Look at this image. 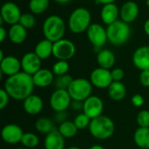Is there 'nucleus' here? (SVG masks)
<instances>
[{
    "label": "nucleus",
    "mask_w": 149,
    "mask_h": 149,
    "mask_svg": "<svg viewBox=\"0 0 149 149\" xmlns=\"http://www.w3.org/2000/svg\"><path fill=\"white\" fill-rule=\"evenodd\" d=\"M49 0H30L29 9L34 15H39L44 13L49 7Z\"/></svg>",
    "instance_id": "c85d7f7f"
},
{
    "label": "nucleus",
    "mask_w": 149,
    "mask_h": 149,
    "mask_svg": "<svg viewBox=\"0 0 149 149\" xmlns=\"http://www.w3.org/2000/svg\"><path fill=\"white\" fill-rule=\"evenodd\" d=\"M24 134L21 127L17 124H7L1 130V137L3 141L10 145L21 142Z\"/></svg>",
    "instance_id": "ddd939ff"
},
{
    "label": "nucleus",
    "mask_w": 149,
    "mask_h": 149,
    "mask_svg": "<svg viewBox=\"0 0 149 149\" xmlns=\"http://www.w3.org/2000/svg\"><path fill=\"white\" fill-rule=\"evenodd\" d=\"M111 73L113 81H122L125 77V72L122 68H114L111 71Z\"/></svg>",
    "instance_id": "e433bc0d"
},
{
    "label": "nucleus",
    "mask_w": 149,
    "mask_h": 149,
    "mask_svg": "<svg viewBox=\"0 0 149 149\" xmlns=\"http://www.w3.org/2000/svg\"><path fill=\"white\" fill-rule=\"evenodd\" d=\"M16 149H27V148H16Z\"/></svg>",
    "instance_id": "09e8293b"
},
{
    "label": "nucleus",
    "mask_w": 149,
    "mask_h": 149,
    "mask_svg": "<svg viewBox=\"0 0 149 149\" xmlns=\"http://www.w3.org/2000/svg\"><path fill=\"white\" fill-rule=\"evenodd\" d=\"M88 128L93 138L100 141H104L113 135L115 125L111 118L102 114L95 119H93Z\"/></svg>",
    "instance_id": "f03ea898"
},
{
    "label": "nucleus",
    "mask_w": 149,
    "mask_h": 149,
    "mask_svg": "<svg viewBox=\"0 0 149 149\" xmlns=\"http://www.w3.org/2000/svg\"><path fill=\"white\" fill-rule=\"evenodd\" d=\"M65 31V24L61 17L58 15H51L44 21L43 34L46 39L55 43L63 38Z\"/></svg>",
    "instance_id": "7ed1b4c3"
},
{
    "label": "nucleus",
    "mask_w": 149,
    "mask_h": 149,
    "mask_svg": "<svg viewBox=\"0 0 149 149\" xmlns=\"http://www.w3.org/2000/svg\"><path fill=\"white\" fill-rule=\"evenodd\" d=\"M72 107L73 110H83V102L81 101H75V100H72Z\"/></svg>",
    "instance_id": "ea45409f"
},
{
    "label": "nucleus",
    "mask_w": 149,
    "mask_h": 149,
    "mask_svg": "<svg viewBox=\"0 0 149 149\" xmlns=\"http://www.w3.org/2000/svg\"><path fill=\"white\" fill-rule=\"evenodd\" d=\"M90 81L93 86L99 89H105L108 88L113 80L110 70L98 67L91 72Z\"/></svg>",
    "instance_id": "9b49d317"
},
{
    "label": "nucleus",
    "mask_w": 149,
    "mask_h": 149,
    "mask_svg": "<svg viewBox=\"0 0 149 149\" xmlns=\"http://www.w3.org/2000/svg\"><path fill=\"white\" fill-rule=\"evenodd\" d=\"M67 149H81V148H78V147H71V148H68Z\"/></svg>",
    "instance_id": "49530a36"
},
{
    "label": "nucleus",
    "mask_w": 149,
    "mask_h": 149,
    "mask_svg": "<svg viewBox=\"0 0 149 149\" xmlns=\"http://www.w3.org/2000/svg\"><path fill=\"white\" fill-rule=\"evenodd\" d=\"M104 111L103 100L95 95H91L83 102V113L91 120L102 115Z\"/></svg>",
    "instance_id": "f8f14e48"
},
{
    "label": "nucleus",
    "mask_w": 149,
    "mask_h": 149,
    "mask_svg": "<svg viewBox=\"0 0 149 149\" xmlns=\"http://www.w3.org/2000/svg\"><path fill=\"white\" fill-rule=\"evenodd\" d=\"M65 139L58 129L53 130L45 135L44 141L45 149H65Z\"/></svg>",
    "instance_id": "aec40b11"
},
{
    "label": "nucleus",
    "mask_w": 149,
    "mask_h": 149,
    "mask_svg": "<svg viewBox=\"0 0 149 149\" xmlns=\"http://www.w3.org/2000/svg\"><path fill=\"white\" fill-rule=\"evenodd\" d=\"M54 2H56L57 3H59V4H65L67 3H69L71 0H53Z\"/></svg>",
    "instance_id": "a18cd8bd"
},
{
    "label": "nucleus",
    "mask_w": 149,
    "mask_h": 149,
    "mask_svg": "<svg viewBox=\"0 0 149 149\" xmlns=\"http://www.w3.org/2000/svg\"><path fill=\"white\" fill-rule=\"evenodd\" d=\"M140 83L144 87H149V71H141L140 74Z\"/></svg>",
    "instance_id": "4c0bfd02"
},
{
    "label": "nucleus",
    "mask_w": 149,
    "mask_h": 149,
    "mask_svg": "<svg viewBox=\"0 0 149 149\" xmlns=\"http://www.w3.org/2000/svg\"><path fill=\"white\" fill-rule=\"evenodd\" d=\"M119 15H120V10L115 3H108L103 5L100 11L101 20L107 25H109L114 23L115 21L119 20L118 19Z\"/></svg>",
    "instance_id": "412c9836"
},
{
    "label": "nucleus",
    "mask_w": 149,
    "mask_h": 149,
    "mask_svg": "<svg viewBox=\"0 0 149 149\" xmlns=\"http://www.w3.org/2000/svg\"><path fill=\"white\" fill-rule=\"evenodd\" d=\"M21 10L19 7L13 2H6L1 7L0 11V24L6 23L10 25L18 24L21 17Z\"/></svg>",
    "instance_id": "1a4fd4ad"
},
{
    "label": "nucleus",
    "mask_w": 149,
    "mask_h": 149,
    "mask_svg": "<svg viewBox=\"0 0 149 149\" xmlns=\"http://www.w3.org/2000/svg\"><path fill=\"white\" fill-rule=\"evenodd\" d=\"M97 63L99 67L110 70L115 64V55L112 51L103 49L100 51L97 55Z\"/></svg>",
    "instance_id": "b1692460"
},
{
    "label": "nucleus",
    "mask_w": 149,
    "mask_h": 149,
    "mask_svg": "<svg viewBox=\"0 0 149 149\" xmlns=\"http://www.w3.org/2000/svg\"><path fill=\"white\" fill-rule=\"evenodd\" d=\"M34 87L32 76L23 71L8 77L3 85V89L15 100H24L33 93Z\"/></svg>",
    "instance_id": "f257e3e1"
},
{
    "label": "nucleus",
    "mask_w": 149,
    "mask_h": 149,
    "mask_svg": "<svg viewBox=\"0 0 149 149\" xmlns=\"http://www.w3.org/2000/svg\"><path fill=\"white\" fill-rule=\"evenodd\" d=\"M27 37V29H25L19 23L10 25L8 31V38L11 43L20 45L24 43Z\"/></svg>",
    "instance_id": "4be33fe9"
},
{
    "label": "nucleus",
    "mask_w": 149,
    "mask_h": 149,
    "mask_svg": "<svg viewBox=\"0 0 149 149\" xmlns=\"http://www.w3.org/2000/svg\"><path fill=\"white\" fill-rule=\"evenodd\" d=\"M7 35H8L7 31L3 27V25L0 26V42H3V40L7 37Z\"/></svg>",
    "instance_id": "a19ab883"
},
{
    "label": "nucleus",
    "mask_w": 149,
    "mask_h": 149,
    "mask_svg": "<svg viewBox=\"0 0 149 149\" xmlns=\"http://www.w3.org/2000/svg\"><path fill=\"white\" fill-rule=\"evenodd\" d=\"M88 149H105V148L103 146L100 145V144H95V145L90 147Z\"/></svg>",
    "instance_id": "c03bdc74"
},
{
    "label": "nucleus",
    "mask_w": 149,
    "mask_h": 149,
    "mask_svg": "<svg viewBox=\"0 0 149 149\" xmlns=\"http://www.w3.org/2000/svg\"><path fill=\"white\" fill-rule=\"evenodd\" d=\"M70 69V65L68 61L65 60H58L52 65V72L55 76H62L67 74Z\"/></svg>",
    "instance_id": "2f4dec72"
},
{
    "label": "nucleus",
    "mask_w": 149,
    "mask_h": 149,
    "mask_svg": "<svg viewBox=\"0 0 149 149\" xmlns=\"http://www.w3.org/2000/svg\"><path fill=\"white\" fill-rule=\"evenodd\" d=\"M41 61L42 59L34 52H27L21 59L22 71L32 76L41 69Z\"/></svg>",
    "instance_id": "4468645a"
},
{
    "label": "nucleus",
    "mask_w": 149,
    "mask_h": 149,
    "mask_svg": "<svg viewBox=\"0 0 149 149\" xmlns=\"http://www.w3.org/2000/svg\"><path fill=\"white\" fill-rule=\"evenodd\" d=\"M99 3H101L103 5L105 4H108V3H114V2L116 0H96Z\"/></svg>",
    "instance_id": "37998d69"
},
{
    "label": "nucleus",
    "mask_w": 149,
    "mask_h": 149,
    "mask_svg": "<svg viewBox=\"0 0 149 149\" xmlns=\"http://www.w3.org/2000/svg\"><path fill=\"white\" fill-rule=\"evenodd\" d=\"M143 29H144V31L145 33L149 37V18L144 23V25H143Z\"/></svg>",
    "instance_id": "79ce46f5"
},
{
    "label": "nucleus",
    "mask_w": 149,
    "mask_h": 149,
    "mask_svg": "<svg viewBox=\"0 0 149 149\" xmlns=\"http://www.w3.org/2000/svg\"><path fill=\"white\" fill-rule=\"evenodd\" d=\"M10 97L8 94V93L3 88H2L0 90V109L1 110L4 109L8 106L10 102Z\"/></svg>",
    "instance_id": "c9c22d12"
},
{
    "label": "nucleus",
    "mask_w": 149,
    "mask_h": 149,
    "mask_svg": "<svg viewBox=\"0 0 149 149\" xmlns=\"http://www.w3.org/2000/svg\"><path fill=\"white\" fill-rule=\"evenodd\" d=\"M136 122L139 127H149V111L141 110L136 116Z\"/></svg>",
    "instance_id": "f704fd0d"
},
{
    "label": "nucleus",
    "mask_w": 149,
    "mask_h": 149,
    "mask_svg": "<svg viewBox=\"0 0 149 149\" xmlns=\"http://www.w3.org/2000/svg\"><path fill=\"white\" fill-rule=\"evenodd\" d=\"M131 102L132 104L136 107H142L143 104H144V98L142 95L139 94V93H136L134 94L132 99H131Z\"/></svg>",
    "instance_id": "58836bf2"
},
{
    "label": "nucleus",
    "mask_w": 149,
    "mask_h": 149,
    "mask_svg": "<svg viewBox=\"0 0 149 149\" xmlns=\"http://www.w3.org/2000/svg\"><path fill=\"white\" fill-rule=\"evenodd\" d=\"M109 98L113 101H121L127 95V87L122 81H113L107 88Z\"/></svg>",
    "instance_id": "5701e85b"
},
{
    "label": "nucleus",
    "mask_w": 149,
    "mask_h": 149,
    "mask_svg": "<svg viewBox=\"0 0 149 149\" xmlns=\"http://www.w3.org/2000/svg\"><path fill=\"white\" fill-rule=\"evenodd\" d=\"M86 35L89 42L95 48L103 47L108 41L107 29L100 24H92L86 31Z\"/></svg>",
    "instance_id": "9d476101"
},
{
    "label": "nucleus",
    "mask_w": 149,
    "mask_h": 149,
    "mask_svg": "<svg viewBox=\"0 0 149 149\" xmlns=\"http://www.w3.org/2000/svg\"><path fill=\"white\" fill-rule=\"evenodd\" d=\"M76 53L75 45L69 39L62 38L55 43H53V52L52 55L58 60L68 61Z\"/></svg>",
    "instance_id": "0eeeda50"
},
{
    "label": "nucleus",
    "mask_w": 149,
    "mask_h": 149,
    "mask_svg": "<svg viewBox=\"0 0 149 149\" xmlns=\"http://www.w3.org/2000/svg\"><path fill=\"white\" fill-rule=\"evenodd\" d=\"M140 9L137 3L134 1H127L124 3L120 10V20L130 24L136 20L139 16Z\"/></svg>",
    "instance_id": "f3484780"
},
{
    "label": "nucleus",
    "mask_w": 149,
    "mask_h": 149,
    "mask_svg": "<svg viewBox=\"0 0 149 149\" xmlns=\"http://www.w3.org/2000/svg\"><path fill=\"white\" fill-rule=\"evenodd\" d=\"M107 33L108 41L112 45L119 46L128 41L131 35V28L129 24L122 20H117L107 25Z\"/></svg>",
    "instance_id": "20e7f679"
},
{
    "label": "nucleus",
    "mask_w": 149,
    "mask_h": 149,
    "mask_svg": "<svg viewBox=\"0 0 149 149\" xmlns=\"http://www.w3.org/2000/svg\"><path fill=\"white\" fill-rule=\"evenodd\" d=\"M91 20L92 16L90 11L84 7H79L71 13L68 19V26L72 32L80 34L87 31L92 24Z\"/></svg>",
    "instance_id": "39448f33"
},
{
    "label": "nucleus",
    "mask_w": 149,
    "mask_h": 149,
    "mask_svg": "<svg viewBox=\"0 0 149 149\" xmlns=\"http://www.w3.org/2000/svg\"><path fill=\"white\" fill-rule=\"evenodd\" d=\"M22 70L21 60L14 56H6L0 61L1 77L4 74L8 77L13 76Z\"/></svg>",
    "instance_id": "2eb2a0df"
},
{
    "label": "nucleus",
    "mask_w": 149,
    "mask_h": 149,
    "mask_svg": "<svg viewBox=\"0 0 149 149\" xmlns=\"http://www.w3.org/2000/svg\"><path fill=\"white\" fill-rule=\"evenodd\" d=\"M146 4L148 7H149V0H146Z\"/></svg>",
    "instance_id": "de8ad7c7"
},
{
    "label": "nucleus",
    "mask_w": 149,
    "mask_h": 149,
    "mask_svg": "<svg viewBox=\"0 0 149 149\" xmlns=\"http://www.w3.org/2000/svg\"><path fill=\"white\" fill-rule=\"evenodd\" d=\"M23 107L27 114L36 115L43 110L44 101L40 96L32 93L23 100Z\"/></svg>",
    "instance_id": "a211bd4d"
},
{
    "label": "nucleus",
    "mask_w": 149,
    "mask_h": 149,
    "mask_svg": "<svg viewBox=\"0 0 149 149\" xmlns=\"http://www.w3.org/2000/svg\"><path fill=\"white\" fill-rule=\"evenodd\" d=\"M19 24L21 25H23L25 29H31L34 27V25L36 24V18L34 14L32 13H22L20 20H19Z\"/></svg>",
    "instance_id": "473e14b6"
},
{
    "label": "nucleus",
    "mask_w": 149,
    "mask_h": 149,
    "mask_svg": "<svg viewBox=\"0 0 149 149\" xmlns=\"http://www.w3.org/2000/svg\"><path fill=\"white\" fill-rule=\"evenodd\" d=\"M134 66L141 71H149V46L143 45L137 48L132 58Z\"/></svg>",
    "instance_id": "dca6fc26"
},
{
    "label": "nucleus",
    "mask_w": 149,
    "mask_h": 149,
    "mask_svg": "<svg viewBox=\"0 0 149 149\" xmlns=\"http://www.w3.org/2000/svg\"><path fill=\"white\" fill-rule=\"evenodd\" d=\"M58 130L61 134V135H63V137L66 139H71V138L75 137L79 131L74 122L70 121V120H65L60 123Z\"/></svg>",
    "instance_id": "bb28decb"
},
{
    "label": "nucleus",
    "mask_w": 149,
    "mask_h": 149,
    "mask_svg": "<svg viewBox=\"0 0 149 149\" xmlns=\"http://www.w3.org/2000/svg\"><path fill=\"white\" fill-rule=\"evenodd\" d=\"M54 74L52 71L46 68H41L34 75H32L35 86L39 88H45L54 82Z\"/></svg>",
    "instance_id": "6ab92c4d"
},
{
    "label": "nucleus",
    "mask_w": 149,
    "mask_h": 149,
    "mask_svg": "<svg viewBox=\"0 0 149 149\" xmlns=\"http://www.w3.org/2000/svg\"><path fill=\"white\" fill-rule=\"evenodd\" d=\"M134 141L140 148L149 149V127H138L134 132Z\"/></svg>",
    "instance_id": "a878e982"
},
{
    "label": "nucleus",
    "mask_w": 149,
    "mask_h": 149,
    "mask_svg": "<svg viewBox=\"0 0 149 149\" xmlns=\"http://www.w3.org/2000/svg\"><path fill=\"white\" fill-rule=\"evenodd\" d=\"M91 119L84 113H79L78 114L74 120H73V122L74 124L76 125V127H78L79 130H83L86 127H89L90 126V123H91Z\"/></svg>",
    "instance_id": "72a5a7b5"
},
{
    "label": "nucleus",
    "mask_w": 149,
    "mask_h": 149,
    "mask_svg": "<svg viewBox=\"0 0 149 149\" xmlns=\"http://www.w3.org/2000/svg\"><path fill=\"white\" fill-rule=\"evenodd\" d=\"M53 52V42L45 38L40 40L35 46L34 52L41 58L42 60L48 58L52 55Z\"/></svg>",
    "instance_id": "393cba45"
},
{
    "label": "nucleus",
    "mask_w": 149,
    "mask_h": 149,
    "mask_svg": "<svg viewBox=\"0 0 149 149\" xmlns=\"http://www.w3.org/2000/svg\"><path fill=\"white\" fill-rule=\"evenodd\" d=\"M72 100L67 90L56 89L50 97V106L56 113L65 112L72 105Z\"/></svg>",
    "instance_id": "6e6552de"
},
{
    "label": "nucleus",
    "mask_w": 149,
    "mask_h": 149,
    "mask_svg": "<svg viewBox=\"0 0 149 149\" xmlns=\"http://www.w3.org/2000/svg\"><path fill=\"white\" fill-rule=\"evenodd\" d=\"M35 128L38 133L45 134V135L52 132L53 130H55L53 121L51 119H48L45 117H42L37 120L35 123Z\"/></svg>",
    "instance_id": "cd10ccee"
},
{
    "label": "nucleus",
    "mask_w": 149,
    "mask_h": 149,
    "mask_svg": "<svg viewBox=\"0 0 149 149\" xmlns=\"http://www.w3.org/2000/svg\"><path fill=\"white\" fill-rule=\"evenodd\" d=\"M20 143L25 148H35L39 144V139H38V137L35 134L31 133V132H28V133H24V134L23 138H22Z\"/></svg>",
    "instance_id": "c756f323"
},
{
    "label": "nucleus",
    "mask_w": 149,
    "mask_h": 149,
    "mask_svg": "<svg viewBox=\"0 0 149 149\" xmlns=\"http://www.w3.org/2000/svg\"><path fill=\"white\" fill-rule=\"evenodd\" d=\"M73 79L72 76L68 74H65L62 76H57V78L54 79V86L56 89H61V90H67L71 83L72 82Z\"/></svg>",
    "instance_id": "7c9ffc66"
},
{
    "label": "nucleus",
    "mask_w": 149,
    "mask_h": 149,
    "mask_svg": "<svg viewBox=\"0 0 149 149\" xmlns=\"http://www.w3.org/2000/svg\"><path fill=\"white\" fill-rule=\"evenodd\" d=\"M93 86L92 85L91 81L86 79H73L67 89V92L69 93L72 100L84 102L92 95Z\"/></svg>",
    "instance_id": "423d86ee"
}]
</instances>
